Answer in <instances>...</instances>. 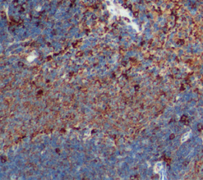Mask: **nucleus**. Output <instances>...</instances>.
<instances>
[{
	"mask_svg": "<svg viewBox=\"0 0 203 180\" xmlns=\"http://www.w3.org/2000/svg\"><path fill=\"white\" fill-rule=\"evenodd\" d=\"M37 58V55L35 54V53H33L32 54H30V56L27 57V60L29 61V62H32V61H33L34 60Z\"/></svg>",
	"mask_w": 203,
	"mask_h": 180,
	"instance_id": "3",
	"label": "nucleus"
},
{
	"mask_svg": "<svg viewBox=\"0 0 203 180\" xmlns=\"http://www.w3.org/2000/svg\"><path fill=\"white\" fill-rule=\"evenodd\" d=\"M164 167L161 162H157L154 166V172L156 174H161V172L164 171Z\"/></svg>",
	"mask_w": 203,
	"mask_h": 180,
	"instance_id": "1",
	"label": "nucleus"
},
{
	"mask_svg": "<svg viewBox=\"0 0 203 180\" xmlns=\"http://www.w3.org/2000/svg\"><path fill=\"white\" fill-rule=\"evenodd\" d=\"M190 133H191L190 132H188V133H185V134L183 136L182 139H181V142H182V143H183V142H185L186 141H187V140L189 139V137H190Z\"/></svg>",
	"mask_w": 203,
	"mask_h": 180,
	"instance_id": "2",
	"label": "nucleus"
}]
</instances>
